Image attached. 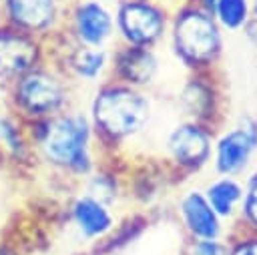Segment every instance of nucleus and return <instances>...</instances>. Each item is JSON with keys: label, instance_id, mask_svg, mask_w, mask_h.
Listing matches in <instances>:
<instances>
[{"label": "nucleus", "instance_id": "nucleus-1", "mask_svg": "<svg viewBox=\"0 0 257 255\" xmlns=\"http://www.w3.org/2000/svg\"><path fill=\"white\" fill-rule=\"evenodd\" d=\"M32 153L52 169L70 175H90L94 163L90 155L92 122L88 114L62 110L48 118L26 122Z\"/></svg>", "mask_w": 257, "mask_h": 255}, {"label": "nucleus", "instance_id": "nucleus-2", "mask_svg": "<svg viewBox=\"0 0 257 255\" xmlns=\"http://www.w3.org/2000/svg\"><path fill=\"white\" fill-rule=\"evenodd\" d=\"M151 116L147 96L124 82H110L96 90L90 102L92 129L108 141H124L145 129Z\"/></svg>", "mask_w": 257, "mask_h": 255}, {"label": "nucleus", "instance_id": "nucleus-3", "mask_svg": "<svg viewBox=\"0 0 257 255\" xmlns=\"http://www.w3.org/2000/svg\"><path fill=\"white\" fill-rule=\"evenodd\" d=\"M6 108L24 122H36L66 110L68 88L64 76L50 64H40L6 84Z\"/></svg>", "mask_w": 257, "mask_h": 255}, {"label": "nucleus", "instance_id": "nucleus-4", "mask_svg": "<svg viewBox=\"0 0 257 255\" xmlns=\"http://www.w3.org/2000/svg\"><path fill=\"white\" fill-rule=\"evenodd\" d=\"M175 52L189 64L211 62L221 48V26L213 14L197 4L177 10L171 24Z\"/></svg>", "mask_w": 257, "mask_h": 255}, {"label": "nucleus", "instance_id": "nucleus-5", "mask_svg": "<svg viewBox=\"0 0 257 255\" xmlns=\"http://www.w3.org/2000/svg\"><path fill=\"white\" fill-rule=\"evenodd\" d=\"M114 12V34L126 46L151 48L167 30V14L155 0H118Z\"/></svg>", "mask_w": 257, "mask_h": 255}, {"label": "nucleus", "instance_id": "nucleus-6", "mask_svg": "<svg viewBox=\"0 0 257 255\" xmlns=\"http://www.w3.org/2000/svg\"><path fill=\"white\" fill-rule=\"evenodd\" d=\"M66 8V0H0V22L46 40L64 26Z\"/></svg>", "mask_w": 257, "mask_h": 255}, {"label": "nucleus", "instance_id": "nucleus-7", "mask_svg": "<svg viewBox=\"0 0 257 255\" xmlns=\"http://www.w3.org/2000/svg\"><path fill=\"white\" fill-rule=\"evenodd\" d=\"M64 26L72 44L106 48L114 36V12L102 0H74L66 8Z\"/></svg>", "mask_w": 257, "mask_h": 255}, {"label": "nucleus", "instance_id": "nucleus-8", "mask_svg": "<svg viewBox=\"0 0 257 255\" xmlns=\"http://www.w3.org/2000/svg\"><path fill=\"white\" fill-rule=\"evenodd\" d=\"M42 38L0 22V82L10 84L18 76L46 62Z\"/></svg>", "mask_w": 257, "mask_h": 255}, {"label": "nucleus", "instance_id": "nucleus-9", "mask_svg": "<svg viewBox=\"0 0 257 255\" xmlns=\"http://www.w3.org/2000/svg\"><path fill=\"white\" fill-rule=\"evenodd\" d=\"M257 149V122L243 120L217 143V169L223 175L241 173Z\"/></svg>", "mask_w": 257, "mask_h": 255}, {"label": "nucleus", "instance_id": "nucleus-10", "mask_svg": "<svg viewBox=\"0 0 257 255\" xmlns=\"http://www.w3.org/2000/svg\"><path fill=\"white\" fill-rule=\"evenodd\" d=\"M70 219L76 231L80 233V237L88 241L102 239L114 227V217L110 213V207L88 193H82L72 201Z\"/></svg>", "mask_w": 257, "mask_h": 255}, {"label": "nucleus", "instance_id": "nucleus-11", "mask_svg": "<svg viewBox=\"0 0 257 255\" xmlns=\"http://www.w3.org/2000/svg\"><path fill=\"white\" fill-rule=\"evenodd\" d=\"M112 70L120 82L139 88L153 80L157 72V58L151 48L124 44L112 56Z\"/></svg>", "mask_w": 257, "mask_h": 255}, {"label": "nucleus", "instance_id": "nucleus-12", "mask_svg": "<svg viewBox=\"0 0 257 255\" xmlns=\"http://www.w3.org/2000/svg\"><path fill=\"white\" fill-rule=\"evenodd\" d=\"M169 153L175 161L187 167H199L209 159L211 153V141L203 129H199L193 122L177 126L167 141Z\"/></svg>", "mask_w": 257, "mask_h": 255}, {"label": "nucleus", "instance_id": "nucleus-13", "mask_svg": "<svg viewBox=\"0 0 257 255\" xmlns=\"http://www.w3.org/2000/svg\"><path fill=\"white\" fill-rule=\"evenodd\" d=\"M0 151L4 159L12 163H26L34 155L26 122L10 108H2L0 114Z\"/></svg>", "mask_w": 257, "mask_h": 255}, {"label": "nucleus", "instance_id": "nucleus-14", "mask_svg": "<svg viewBox=\"0 0 257 255\" xmlns=\"http://www.w3.org/2000/svg\"><path fill=\"white\" fill-rule=\"evenodd\" d=\"M181 213L189 231L199 239H217V235L221 233L219 215L213 211L205 195L197 191L189 193L181 203Z\"/></svg>", "mask_w": 257, "mask_h": 255}, {"label": "nucleus", "instance_id": "nucleus-15", "mask_svg": "<svg viewBox=\"0 0 257 255\" xmlns=\"http://www.w3.org/2000/svg\"><path fill=\"white\" fill-rule=\"evenodd\" d=\"M66 70L80 80H96L110 64V52L106 48L72 44L64 54Z\"/></svg>", "mask_w": 257, "mask_h": 255}, {"label": "nucleus", "instance_id": "nucleus-16", "mask_svg": "<svg viewBox=\"0 0 257 255\" xmlns=\"http://www.w3.org/2000/svg\"><path fill=\"white\" fill-rule=\"evenodd\" d=\"M205 199L209 201V205L213 207V211L219 217H229V215H233L235 207L241 203L243 189L237 181L225 177V179H219L213 185H209Z\"/></svg>", "mask_w": 257, "mask_h": 255}, {"label": "nucleus", "instance_id": "nucleus-17", "mask_svg": "<svg viewBox=\"0 0 257 255\" xmlns=\"http://www.w3.org/2000/svg\"><path fill=\"white\" fill-rule=\"evenodd\" d=\"M211 14L221 28L239 30L249 24L251 0H215Z\"/></svg>", "mask_w": 257, "mask_h": 255}, {"label": "nucleus", "instance_id": "nucleus-18", "mask_svg": "<svg viewBox=\"0 0 257 255\" xmlns=\"http://www.w3.org/2000/svg\"><path fill=\"white\" fill-rule=\"evenodd\" d=\"M191 255H229L225 245L217 239H201L191 247Z\"/></svg>", "mask_w": 257, "mask_h": 255}, {"label": "nucleus", "instance_id": "nucleus-19", "mask_svg": "<svg viewBox=\"0 0 257 255\" xmlns=\"http://www.w3.org/2000/svg\"><path fill=\"white\" fill-rule=\"evenodd\" d=\"M245 215L257 227V179L247 189V195H245Z\"/></svg>", "mask_w": 257, "mask_h": 255}, {"label": "nucleus", "instance_id": "nucleus-20", "mask_svg": "<svg viewBox=\"0 0 257 255\" xmlns=\"http://www.w3.org/2000/svg\"><path fill=\"white\" fill-rule=\"evenodd\" d=\"M233 255H257V239H249V241H243L235 247Z\"/></svg>", "mask_w": 257, "mask_h": 255}, {"label": "nucleus", "instance_id": "nucleus-21", "mask_svg": "<svg viewBox=\"0 0 257 255\" xmlns=\"http://www.w3.org/2000/svg\"><path fill=\"white\" fill-rule=\"evenodd\" d=\"M213 4H215V0H197V6H201V8H205V10H209V12H211V8H213Z\"/></svg>", "mask_w": 257, "mask_h": 255}, {"label": "nucleus", "instance_id": "nucleus-22", "mask_svg": "<svg viewBox=\"0 0 257 255\" xmlns=\"http://www.w3.org/2000/svg\"><path fill=\"white\" fill-rule=\"evenodd\" d=\"M251 12L257 16V0H253V2H251Z\"/></svg>", "mask_w": 257, "mask_h": 255}, {"label": "nucleus", "instance_id": "nucleus-23", "mask_svg": "<svg viewBox=\"0 0 257 255\" xmlns=\"http://www.w3.org/2000/svg\"><path fill=\"white\" fill-rule=\"evenodd\" d=\"M2 161H6V159H4V155H2V151H0V165H2Z\"/></svg>", "mask_w": 257, "mask_h": 255}]
</instances>
